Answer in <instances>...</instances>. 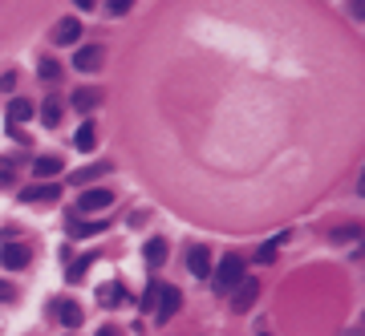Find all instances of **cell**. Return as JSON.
I'll return each mask as SVG.
<instances>
[{
  "label": "cell",
  "instance_id": "cell-1",
  "mask_svg": "<svg viewBox=\"0 0 365 336\" xmlns=\"http://www.w3.org/2000/svg\"><path fill=\"white\" fill-rule=\"evenodd\" d=\"M240 280H244V260H240V255H223L219 267L212 272V288L219 292V296H228Z\"/></svg>",
  "mask_w": 365,
  "mask_h": 336
},
{
  "label": "cell",
  "instance_id": "cell-2",
  "mask_svg": "<svg viewBox=\"0 0 365 336\" xmlns=\"http://www.w3.org/2000/svg\"><path fill=\"white\" fill-rule=\"evenodd\" d=\"M179 304H183V292H179L174 284H158V300H154V312H151V316L158 320V324H167V320L179 312Z\"/></svg>",
  "mask_w": 365,
  "mask_h": 336
},
{
  "label": "cell",
  "instance_id": "cell-3",
  "mask_svg": "<svg viewBox=\"0 0 365 336\" xmlns=\"http://www.w3.org/2000/svg\"><path fill=\"white\" fill-rule=\"evenodd\" d=\"M228 296H231V308H235V312H248L252 304H256V296H260V284L252 280V276H244V280L235 284Z\"/></svg>",
  "mask_w": 365,
  "mask_h": 336
},
{
  "label": "cell",
  "instance_id": "cell-4",
  "mask_svg": "<svg viewBox=\"0 0 365 336\" xmlns=\"http://www.w3.org/2000/svg\"><path fill=\"white\" fill-rule=\"evenodd\" d=\"M102 61H106V45H81L74 53V69L94 74V69H102Z\"/></svg>",
  "mask_w": 365,
  "mask_h": 336
},
{
  "label": "cell",
  "instance_id": "cell-5",
  "mask_svg": "<svg viewBox=\"0 0 365 336\" xmlns=\"http://www.w3.org/2000/svg\"><path fill=\"white\" fill-rule=\"evenodd\" d=\"M110 203H114V195H110L106 187H94V190H81L77 211H81V215H97V211H106Z\"/></svg>",
  "mask_w": 365,
  "mask_h": 336
},
{
  "label": "cell",
  "instance_id": "cell-6",
  "mask_svg": "<svg viewBox=\"0 0 365 336\" xmlns=\"http://www.w3.org/2000/svg\"><path fill=\"white\" fill-rule=\"evenodd\" d=\"M29 260H33V251H29L25 243H17V239L0 247V263H4L8 272H20V267H29Z\"/></svg>",
  "mask_w": 365,
  "mask_h": 336
},
{
  "label": "cell",
  "instance_id": "cell-7",
  "mask_svg": "<svg viewBox=\"0 0 365 336\" xmlns=\"http://www.w3.org/2000/svg\"><path fill=\"white\" fill-rule=\"evenodd\" d=\"M57 199H61L57 183H33V187L20 190V203H57Z\"/></svg>",
  "mask_w": 365,
  "mask_h": 336
},
{
  "label": "cell",
  "instance_id": "cell-8",
  "mask_svg": "<svg viewBox=\"0 0 365 336\" xmlns=\"http://www.w3.org/2000/svg\"><path fill=\"white\" fill-rule=\"evenodd\" d=\"M187 272L199 276V280H203V276H212V251H207V247H199V243L187 247Z\"/></svg>",
  "mask_w": 365,
  "mask_h": 336
},
{
  "label": "cell",
  "instance_id": "cell-9",
  "mask_svg": "<svg viewBox=\"0 0 365 336\" xmlns=\"http://www.w3.org/2000/svg\"><path fill=\"white\" fill-rule=\"evenodd\" d=\"M77 37H81V20L77 17H65L53 24V45H74Z\"/></svg>",
  "mask_w": 365,
  "mask_h": 336
},
{
  "label": "cell",
  "instance_id": "cell-10",
  "mask_svg": "<svg viewBox=\"0 0 365 336\" xmlns=\"http://www.w3.org/2000/svg\"><path fill=\"white\" fill-rule=\"evenodd\" d=\"M61 167L65 162H61L57 154H45V158L33 162V174H37V183H53V174H61Z\"/></svg>",
  "mask_w": 365,
  "mask_h": 336
},
{
  "label": "cell",
  "instance_id": "cell-11",
  "mask_svg": "<svg viewBox=\"0 0 365 336\" xmlns=\"http://www.w3.org/2000/svg\"><path fill=\"white\" fill-rule=\"evenodd\" d=\"M33 113H37V110H33V102H25V97H13V102H8V126H25Z\"/></svg>",
  "mask_w": 365,
  "mask_h": 336
},
{
  "label": "cell",
  "instance_id": "cell-12",
  "mask_svg": "<svg viewBox=\"0 0 365 336\" xmlns=\"http://www.w3.org/2000/svg\"><path fill=\"white\" fill-rule=\"evenodd\" d=\"M102 102H106L102 90H74V110H94Z\"/></svg>",
  "mask_w": 365,
  "mask_h": 336
},
{
  "label": "cell",
  "instance_id": "cell-13",
  "mask_svg": "<svg viewBox=\"0 0 365 336\" xmlns=\"http://www.w3.org/2000/svg\"><path fill=\"white\" fill-rule=\"evenodd\" d=\"M57 320L69 328V332H74L77 324H81V308H77V304H69V300H57Z\"/></svg>",
  "mask_w": 365,
  "mask_h": 336
},
{
  "label": "cell",
  "instance_id": "cell-14",
  "mask_svg": "<svg viewBox=\"0 0 365 336\" xmlns=\"http://www.w3.org/2000/svg\"><path fill=\"white\" fill-rule=\"evenodd\" d=\"M74 146L81 150V154H90V150L97 146V126H94V122H85V126H81V130H77Z\"/></svg>",
  "mask_w": 365,
  "mask_h": 336
},
{
  "label": "cell",
  "instance_id": "cell-15",
  "mask_svg": "<svg viewBox=\"0 0 365 336\" xmlns=\"http://www.w3.org/2000/svg\"><path fill=\"white\" fill-rule=\"evenodd\" d=\"M97 174H110V162H94V167L74 170V183H77V187H85V183H94Z\"/></svg>",
  "mask_w": 365,
  "mask_h": 336
},
{
  "label": "cell",
  "instance_id": "cell-16",
  "mask_svg": "<svg viewBox=\"0 0 365 336\" xmlns=\"http://www.w3.org/2000/svg\"><path fill=\"white\" fill-rule=\"evenodd\" d=\"M142 255H146V263H151V267H163V260H167V239H151Z\"/></svg>",
  "mask_w": 365,
  "mask_h": 336
},
{
  "label": "cell",
  "instance_id": "cell-17",
  "mask_svg": "<svg viewBox=\"0 0 365 336\" xmlns=\"http://www.w3.org/2000/svg\"><path fill=\"white\" fill-rule=\"evenodd\" d=\"M41 122H45L49 130H53V126L61 122V102H57V97H49V102L41 106Z\"/></svg>",
  "mask_w": 365,
  "mask_h": 336
},
{
  "label": "cell",
  "instance_id": "cell-18",
  "mask_svg": "<svg viewBox=\"0 0 365 336\" xmlns=\"http://www.w3.org/2000/svg\"><path fill=\"white\" fill-rule=\"evenodd\" d=\"M37 74L45 77V81H57V77H61V65L53 61V57H41V61H37Z\"/></svg>",
  "mask_w": 365,
  "mask_h": 336
},
{
  "label": "cell",
  "instance_id": "cell-19",
  "mask_svg": "<svg viewBox=\"0 0 365 336\" xmlns=\"http://www.w3.org/2000/svg\"><path fill=\"white\" fill-rule=\"evenodd\" d=\"M90 263H94V255H81V260H77L74 267L65 272V280H69V284H77V280H81V276H85V267H90Z\"/></svg>",
  "mask_w": 365,
  "mask_h": 336
},
{
  "label": "cell",
  "instance_id": "cell-20",
  "mask_svg": "<svg viewBox=\"0 0 365 336\" xmlns=\"http://www.w3.org/2000/svg\"><path fill=\"white\" fill-rule=\"evenodd\" d=\"M74 235H97V231H106V223H69Z\"/></svg>",
  "mask_w": 365,
  "mask_h": 336
},
{
  "label": "cell",
  "instance_id": "cell-21",
  "mask_svg": "<svg viewBox=\"0 0 365 336\" xmlns=\"http://www.w3.org/2000/svg\"><path fill=\"white\" fill-rule=\"evenodd\" d=\"M154 300H158V284H151V288L142 292V304H138V308H142V312H154Z\"/></svg>",
  "mask_w": 365,
  "mask_h": 336
},
{
  "label": "cell",
  "instance_id": "cell-22",
  "mask_svg": "<svg viewBox=\"0 0 365 336\" xmlns=\"http://www.w3.org/2000/svg\"><path fill=\"white\" fill-rule=\"evenodd\" d=\"M102 300H110V308H118V304H122V288H118V284H110V288H102Z\"/></svg>",
  "mask_w": 365,
  "mask_h": 336
},
{
  "label": "cell",
  "instance_id": "cell-23",
  "mask_svg": "<svg viewBox=\"0 0 365 336\" xmlns=\"http://www.w3.org/2000/svg\"><path fill=\"white\" fill-rule=\"evenodd\" d=\"M17 90V74H4L0 77V94H13Z\"/></svg>",
  "mask_w": 365,
  "mask_h": 336
},
{
  "label": "cell",
  "instance_id": "cell-24",
  "mask_svg": "<svg viewBox=\"0 0 365 336\" xmlns=\"http://www.w3.org/2000/svg\"><path fill=\"white\" fill-rule=\"evenodd\" d=\"M8 300H17V288H13V284H4V280H0V304H8Z\"/></svg>",
  "mask_w": 365,
  "mask_h": 336
},
{
  "label": "cell",
  "instance_id": "cell-25",
  "mask_svg": "<svg viewBox=\"0 0 365 336\" xmlns=\"http://www.w3.org/2000/svg\"><path fill=\"white\" fill-rule=\"evenodd\" d=\"M357 235H361L357 227H341V231H333V239H357Z\"/></svg>",
  "mask_w": 365,
  "mask_h": 336
},
{
  "label": "cell",
  "instance_id": "cell-26",
  "mask_svg": "<svg viewBox=\"0 0 365 336\" xmlns=\"http://www.w3.org/2000/svg\"><path fill=\"white\" fill-rule=\"evenodd\" d=\"M130 4H135V0H106V8H110V13H126Z\"/></svg>",
  "mask_w": 365,
  "mask_h": 336
},
{
  "label": "cell",
  "instance_id": "cell-27",
  "mask_svg": "<svg viewBox=\"0 0 365 336\" xmlns=\"http://www.w3.org/2000/svg\"><path fill=\"white\" fill-rule=\"evenodd\" d=\"M272 255H276V243H264V247H260V263H268Z\"/></svg>",
  "mask_w": 365,
  "mask_h": 336
},
{
  "label": "cell",
  "instance_id": "cell-28",
  "mask_svg": "<svg viewBox=\"0 0 365 336\" xmlns=\"http://www.w3.org/2000/svg\"><path fill=\"white\" fill-rule=\"evenodd\" d=\"M77 8H94V0H74Z\"/></svg>",
  "mask_w": 365,
  "mask_h": 336
},
{
  "label": "cell",
  "instance_id": "cell-29",
  "mask_svg": "<svg viewBox=\"0 0 365 336\" xmlns=\"http://www.w3.org/2000/svg\"><path fill=\"white\" fill-rule=\"evenodd\" d=\"M97 336H122V332H118V328H102Z\"/></svg>",
  "mask_w": 365,
  "mask_h": 336
},
{
  "label": "cell",
  "instance_id": "cell-30",
  "mask_svg": "<svg viewBox=\"0 0 365 336\" xmlns=\"http://www.w3.org/2000/svg\"><path fill=\"white\" fill-rule=\"evenodd\" d=\"M260 336H268V332H260Z\"/></svg>",
  "mask_w": 365,
  "mask_h": 336
},
{
  "label": "cell",
  "instance_id": "cell-31",
  "mask_svg": "<svg viewBox=\"0 0 365 336\" xmlns=\"http://www.w3.org/2000/svg\"><path fill=\"white\" fill-rule=\"evenodd\" d=\"M69 336H74V332H69Z\"/></svg>",
  "mask_w": 365,
  "mask_h": 336
}]
</instances>
